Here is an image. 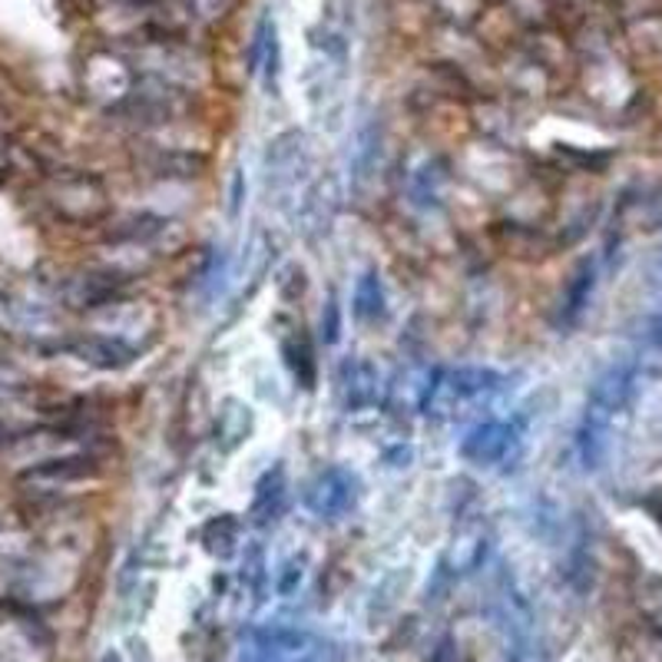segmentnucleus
Instances as JSON below:
<instances>
[{
  "instance_id": "obj_1",
  "label": "nucleus",
  "mask_w": 662,
  "mask_h": 662,
  "mask_svg": "<svg viewBox=\"0 0 662 662\" xmlns=\"http://www.w3.org/2000/svg\"><path fill=\"white\" fill-rule=\"evenodd\" d=\"M636 378H639L636 361H616L596 378V384L589 391V402H586L580 434H576L583 468H596V463H600L603 447H607V434H610L616 415H623L633 405Z\"/></svg>"
},
{
  "instance_id": "obj_2",
  "label": "nucleus",
  "mask_w": 662,
  "mask_h": 662,
  "mask_svg": "<svg viewBox=\"0 0 662 662\" xmlns=\"http://www.w3.org/2000/svg\"><path fill=\"white\" fill-rule=\"evenodd\" d=\"M500 391H504V374L491 368L434 371L421 411L437 421H457V418H468L474 408L494 402Z\"/></svg>"
},
{
  "instance_id": "obj_3",
  "label": "nucleus",
  "mask_w": 662,
  "mask_h": 662,
  "mask_svg": "<svg viewBox=\"0 0 662 662\" xmlns=\"http://www.w3.org/2000/svg\"><path fill=\"white\" fill-rule=\"evenodd\" d=\"M43 203L50 206L53 216L63 222L90 226L110 216V192L103 179L90 173H66V176H50L43 182Z\"/></svg>"
},
{
  "instance_id": "obj_4",
  "label": "nucleus",
  "mask_w": 662,
  "mask_h": 662,
  "mask_svg": "<svg viewBox=\"0 0 662 662\" xmlns=\"http://www.w3.org/2000/svg\"><path fill=\"white\" fill-rule=\"evenodd\" d=\"M129 289V276L110 269V265H90V269L71 272L60 285V298L66 308L74 311H100L119 298H126Z\"/></svg>"
},
{
  "instance_id": "obj_5",
  "label": "nucleus",
  "mask_w": 662,
  "mask_h": 662,
  "mask_svg": "<svg viewBox=\"0 0 662 662\" xmlns=\"http://www.w3.org/2000/svg\"><path fill=\"white\" fill-rule=\"evenodd\" d=\"M74 454H90L80 431H71V428H43V431H34V434H21L11 441L8 447V460L14 468L24 471H34L40 463H50V460H60V457H74Z\"/></svg>"
},
{
  "instance_id": "obj_6",
  "label": "nucleus",
  "mask_w": 662,
  "mask_h": 662,
  "mask_svg": "<svg viewBox=\"0 0 662 662\" xmlns=\"http://www.w3.org/2000/svg\"><path fill=\"white\" fill-rule=\"evenodd\" d=\"M100 478V457L97 454H74V457H60L50 463H40L34 471L21 474V487L37 494V497H53L71 487H84Z\"/></svg>"
},
{
  "instance_id": "obj_7",
  "label": "nucleus",
  "mask_w": 662,
  "mask_h": 662,
  "mask_svg": "<svg viewBox=\"0 0 662 662\" xmlns=\"http://www.w3.org/2000/svg\"><path fill=\"white\" fill-rule=\"evenodd\" d=\"M361 500V481L345 468H324L311 478L305 491V504L321 520H342Z\"/></svg>"
},
{
  "instance_id": "obj_8",
  "label": "nucleus",
  "mask_w": 662,
  "mask_h": 662,
  "mask_svg": "<svg viewBox=\"0 0 662 662\" xmlns=\"http://www.w3.org/2000/svg\"><path fill=\"white\" fill-rule=\"evenodd\" d=\"M520 444V424L513 421H481L460 441V457L478 468H494L507 460L513 447Z\"/></svg>"
},
{
  "instance_id": "obj_9",
  "label": "nucleus",
  "mask_w": 662,
  "mask_h": 662,
  "mask_svg": "<svg viewBox=\"0 0 662 662\" xmlns=\"http://www.w3.org/2000/svg\"><path fill=\"white\" fill-rule=\"evenodd\" d=\"M491 550V537H487V523L481 517H463L454 534L450 544L444 550V570L447 573H474Z\"/></svg>"
},
{
  "instance_id": "obj_10",
  "label": "nucleus",
  "mask_w": 662,
  "mask_h": 662,
  "mask_svg": "<svg viewBox=\"0 0 662 662\" xmlns=\"http://www.w3.org/2000/svg\"><path fill=\"white\" fill-rule=\"evenodd\" d=\"M315 659H318V642L308 633L276 626V629L255 633L249 662H315Z\"/></svg>"
},
{
  "instance_id": "obj_11",
  "label": "nucleus",
  "mask_w": 662,
  "mask_h": 662,
  "mask_svg": "<svg viewBox=\"0 0 662 662\" xmlns=\"http://www.w3.org/2000/svg\"><path fill=\"white\" fill-rule=\"evenodd\" d=\"M66 352H71L77 361L100 368V371H123L140 358V352L132 345L110 339V335H100V331H84V335H77L71 345H66Z\"/></svg>"
},
{
  "instance_id": "obj_12",
  "label": "nucleus",
  "mask_w": 662,
  "mask_h": 662,
  "mask_svg": "<svg viewBox=\"0 0 662 662\" xmlns=\"http://www.w3.org/2000/svg\"><path fill=\"white\" fill-rule=\"evenodd\" d=\"M339 391L348 411H365L381 402V378L378 368L365 358H348L339 368Z\"/></svg>"
},
{
  "instance_id": "obj_13",
  "label": "nucleus",
  "mask_w": 662,
  "mask_h": 662,
  "mask_svg": "<svg viewBox=\"0 0 662 662\" xmlns=\"http://www.w3.org/2000/svg\"><path fill=\"white\" fill-rule=\"evenodd\" d=\"M255 431V415L245 402H239V397H226V402L219 405L216 411V421H213V437H216V447L222 454H232L239 450Z\"/></svg>"
},
{
  "instance_id": "obj_14",
  "label": "nucleus",
  "mask_w": 662,
  "mask_h": 662,
  "mask_svg": "<svg viewBox=\"0 0 662 662\" xmlns=\"http://www.w3.org/2000/svg\"><path fill=\"white\" fill-rule=\"evenodd\" d=\"M289 507V481H285V468L276 463L272 471H265L262 481L255 484V497H252V520L255 523H276Z\"/></svg>"
},
{
  "instance_id": "obj_15",
  "label": "nucleus",
  "mask_w": 662,
  "mask_h": 662,
  "mask_svg": "<svg viewBox=\"0 0 662 662\" xmlns=\"http://www.w3.org/2000/svg\"><path fill=\"white\" fill-rule=\"evenodd\" d=\"M239 540H242V523L232 513H219L203 526V547L219 560H229L239 550Z\"/></svg>"
},
{
  "instance_id": "obj_16",
  "label": "nucleus",
  "mask_w": 662,
  "mask_h": 662,
  "mask_svg": "<svg viewBox=\"0 0 662 662\" xmlns=\"http://www.w3.org/2000/svg\"><path fill=\"white\" fill-rule=\"evenodd\" d=\"M282 355H285V365L295 374V381L302 387H311L315 384V355H311V342L305 339L302 324L292 328V335H282Z\"/></svg>"
},
{
  "instance_id": "obj_17",
  "label": "nucleus",
  "mask_w": 662,
  "mask_h": 662,
  "mask_svg": "<svg viewBox=\"0 0 662 662\" xmlns=\"http://www.w3.org/2000/svg\"><path fill=\"white\" fill-rule=\"evenodd\" d=\"M593 282H596V269H593V262H583L580 269L573 272L563 298H560V318L563 324H573L580 318V311L589 305V295H593Z\"/></svg>"
},
{
  "instance_id": "obj_18",
  "label": "nucleus",
  "mask_w": 662,
  "mask_h": 662,
  "mask_svg": "<svg viewBox=\"0 0 662 662\" xmlns=\"http://www.w3.org/2000/svg\"><path fill=\"white\" fill-rule=\"evenodd\" d=\"M150 169L156 176H166V179H192L206 169V160L195 156V153H182V150H169V153H156L150 160Z\"/></svg>"
},
{
  "instance_id": "obj_19",
  "label": "nucleus",
  "mask_w": 662,
  "mask_h": 662,
  "mask_svg": "<svg viewBox=\"0 0 662 662\" xmlns=\"http://www.w3.org/2000/svg\"><path fill=\"white\" fill-rule=\"evenodd\" d=\"M355 315L361 321H378L384 315V285L378 279V272H365L355 285Z\"/></svg>"
},
{
  "instance_id": "obj_20",
  "label": "nucleus",
  "mask_w": 662,
  "mask_h": 662,
  "mask_svg": "<svg viewBox=\"0 0 662 662\" xmlns=\"http://www.w3.org/2000/svg\"><path fill=\"white\" fill-rule=\"evenodd\" d=\"M633 361L646 374H662V315L646 324L642 339H639V355Z\"/></svg>"
},
{
  "instance_id": "obj_21",
  "label": "nucleus",
  "mask_w": 662,
  "mask_h": 662,
  "mask_svg": "<svg viewBox=\"0 0 662 662\" xmlns=\"http://www.w3.org/2000/svg\"><path fill=\"white\" fill-rule=\"evenodd\" d=\"M235 8V0H186V14L192 24H216L229 17Z\"/></svg>"
},
{
  "instance_id": "obj_22",
  "label": "nucleus",
  "mask_w": 662,
  "mask_h": 662,
  "mask_svg": "<svg viewBox=\"0 0 662 662\" xmlns=\"http://www.w3.org/2000/svg\"><path fill=\"white\" fill-rule=\"evenodd\" d=\"M339 328H342V311H339L335 298H328V305L321 311V339H324V345L339 342Z\"/></svg>"
},
{
  "instance_id": "obj_23",
  "label": "nucleus",
  "mask_w": 662,
  "mask_h": 662,
  "mask_svg": "<svg viewBox=\"0 0 662 662\" xmlns=\"http://www.w3.org/2000/svg\"><path fill=\"white\" fill-rule=\"evenodd\" d=\"M298 583H302V566L295 570V560H292V563L285 566V573L279 576V593H285V596H289V593H292Z\"/></svg>"
},
{
  "instance_id": "obj_24",
  "label": "nucleus",
  "mask_w": 662,
  "mask_h": 662,
  "mask_svg": "<svg viewBox=\"0 0 662 662\" xmlns=\"http://www.w3.org/2000/svg\"><path fill=\"white\" fill-rule=\"evenodd\" d=\"M11 441H14V434H11V428H8V424H0V454H8V447H11Z\"/></svg>"
},
{
  "instance_id": "obj_25",
  "label": "nucleus",
  "mask_w": 662,
  "mask_h": 662,
  "mask_svg": "<svg viewBox=\"0 0 662 662\" xmlns=\"http://www.w3.org/2000/svg\"><path fill=\"white\" fill-rule=\"evenodd\" d=\"M652 517H655V520L662 523V500H655V504H652Z\"/></svg>"
},
{
  "instance_id": "obj_26",
  "label": "nucleus",
  "mask_w": 662,
  "mask_h": 662,
  "mask_svg": "<svg viewBox=\"0 0 662 662\" xmlns=\"http://www.w3.org/2000/svg\"><path fill=\"white\" fill-rule=\"evenodd\" d=\"M100 662H123V659H119V652H106V655H103Z\"/></svg>"
}]
</instances>
